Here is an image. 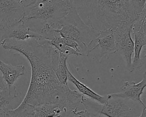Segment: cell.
<instances>
[{"mask_svg": "<svg viewBox=\"0 0 146 117\" xmlns=\"http://www.w3.org/2000/svg\"><path fill=\"white\" fill-rule=\"evenodd\" d=\"M82 21L96 31L115 30L126 22H135L128 0H69Z\"/></svg>", "mask_w": 146, "mask_h": 117, "instance_id": "cell-2", "label": "cell"}, {"mask_svg": "<svg viewBox=\"0 0 146 117\" xmlns=\"http://www.w3.org/2000/svg\"><path fill=\"white\" fill-rule=\"evenodd\" d=\"M133 22H124L114 30L116 51L119 52L123 58L126 68L128 71L131 66L132 56L134 51V42L131 37Z\"/></svg>", "mask_w": 146, "mask_h": 117, "instance_id": "cell-6", "label": "cell"}, {"mask_svg": "<svg viewBox=\"0 0 146 117\" xmlns=\"http://www.w3.org/2000/svg\"><path fill=\"white\" fill-rule=\"evenodd\" d=\"M107 95V99L104 104L93 106L88 98H84L82 104L90 114L95 115L99 114V117L103 115L106 117H138L139 112L134 107L132 106L131 100Z\"/></svg>", "mask_w": 146, "mask_h": 117, "instance_id": "cell-5", "label": "cell"}, {"mask_svg": "<svg viewBox=\"0 0 146 117\" xmlns=\"http://www.w3.org/2000/svg\"><path fill=\"white\" fill-rule=\"evenodd\" d=\"M146 86V72L143 75V79L138 82H125L120 87V92L110 94L112 96L119 97L121 98L130 100L138 102L143 107L145 106L144 104L145 99H141L140 96L143 93V91Z\"/></svg>", "mask_w": 146, "mask_h": 117, "instance_id": "cell-9", "label": "cell"}, {"mask_svg": "<svg viewBox=\"0 0 146 117\" xmlns=\"http://www.w3.org/2000/svg\"><path fill=\"white\" fill-rule=\"evenodd\" d=\"M14 98H15L9 93L7 87L4 88H0V115L4 114L8 110L9 104Z\"/></svg>", "mask_w": 146, "mask_h": 117, "instance_id": "cell-16", "label": "cell"}, {"mask_svg": "<svg viewBox=\"0 0 146 117\" xmlns=\"http://www.w3.org/2000/svg\"><path fill=\"white\" fill-rule=\"evenodd\" d=\"M98 43L93 47L91 52L97 48H99L100 59L104 56H108L116 52L114 30L108 29L99 31V34L96 41Z\"/></svg>", "mask_w": 146, "mask_h": 117, "instance_id": "cell-12", "label": "cell"}, {"mask_svg": "<svg viewBox=\"0 0 146 117\" xmlns=\"http://www.w3.org/2000/svg\"><path fill=\"white\" fill-rule=\"evenodd\" d=\"M25 67L23 65L13 66L5 63L0 59V73L5 82L9 93L15 98L18 96V92L14 86L17 79L25 74Z\"/></svg>", "mask_w": 146, "mask_h": 117, "instance_id": "cell-10", "label": "cell"}, {"mask_svg": "<svg viewBox=\"0 0 146 117\" xmlns=\"http://www.w3.org/2000/svg\"><path fill=\"white\" fill-rule=\"evenodd\" d=\"M1 46L25 56L30 62L31 75L26 94L20 104L37 106L61 104L66 106L68 115L74 114L85 97L58 80L55 70L59 60V53L44 41L5 39Z\"/></svg>", "mask_w": 146, "mask_h": 117, "instance_id": "cell-1", "label": "cell"}, {"mask_svg": "<svg viewBox=\"0 0 146 117\" xmlns=\"http://www.w3.org/2000/svg\"><path fill=\"white\" fill-rule=\"evenodd\" d=\"M138 117H146V106H145L143 107L141 113Z\"/></svg>", "mask_w": 146, "mask_h": 117, "instance_id": "cell-20", "label": "cell"}, {"mask_svg": "<svg viewBox=\"0 0 146 117\" xmlns=\"http://www.w3.org/2000/svg\"><path fill=\"white\" fill-rule=\"evenodd\" d=\"M24 7L27 8L33 5L37 0H15Z\"/></svg>", "mask_w": 146, "mask_h": 117, "instance_id": "cell-17", "label": "cell"}, {"mask_svg": "<svg viewBox=\"0 0 146 117\" xmlns=\"http://www.w3.org/2000/svg\"><path fill=\"white\" fill-rule=\"evenodd\" d=\"M26 8L15 0H0V26L7 29L21 21Z\"/></svg>", "mask_w": 146, "mask_h": 117, "instance_id": "cell-8", "label": "cell"}, {"mask_svg": "<svg viewBox=\"0 0 146 117\" xmlns=\"http://www.w3.org/2000/svg\"><path fill=\"white\" fill-rule=\"evenodd\" d=\"M53 31L62 37L67 38L76 42L82 55L87 56L93 47V44L99 34L86 25L80 18L77 12L71 7L68 13L55 25Z\"/></svg>", "mask_w": 146, "mask_h": 117, "instance_id": "cell-3", "label": "cell"}, {"mask_svg": "<svg viewBox=\"0 0 146 117\" xmlns=\"http://www.w3.org/2000/svg\"><path fill=\"white\" fill-rule=\"evenodd\" d=\"M5 33L6 29L0 26V46H1L2 43L5 39Z\"/></svg>", "mask_w": 146, "mask_h": 117, "instance_id": "cell-18", "label": "cell"}, {"mask_svg": "<svg viewBox=\"0 0 146 117\" xmlns=\"http://www.w3.org/2000/svg\"><path fill=\"white\" fill-rule=\"evenodd\" d=\"M56 117H60V116H56Z\"/></svg>", "mask_w": 146, "mask_h": 117, "instance_id": "cell-21", "label": "cell"}, {"mask_svg": "<svg viewBox=\"0 0 146 117\" xmlns=\"http://www.w3.org/2000/svg\"><path fill=\"white\" fill-rule=\"evenodd\" d=\"M68 57L64 55L59 54V60L58 65L55 70L56 76L59 82L64 85L67 84V59Z\"/></svg>", "mask_w": 146, "mask_h": 117, "instance_id": "cell-15", "label": "cell"}, {"mask_svg": "<svg viewBox=\"0 0 146 117\" xmlns=\"http://www.w3.org/2000/svg\"><path fill=\"white\" fill-rule=\"evenodd\" d=\"M128 2L134 21L146 16V0H128Z\"/></svg>", "mask_w": 146, "mask_h": 117, "instance_id": "cell-14", "label": "cell"}, {"mask_svg": "<svg viewBox=\"0 0 146 117\" xmlns=\"http://www.w3.org/2000/svg\"><path fill=\"white\" fill-rule=\"evenodd\" d=\"M67 80L72 82L78 88L79 92L84 96H88V98L92 100L98 102L100 104H103L105 103L107 99V95H100L95 91H94L90 87L87 86L86 84L80 82L69 71L68 67L67 68Z\"/></svg>", "mask_w": 146, "mask_h": 117, "instance_id": "cell-13", "label": "cell"}, {"mask_svg": "<svg viewBox=\"0 0 146 117\" xmlns=\"http://www.w3.org/2000/svg\"><path fill=\"white\" fill-rule=\"evenodd\" d=\"M7 87V86L5 83V82H4L2 77V75L0 73V88H6Z\"/></svg>", "mask_w": 146, "mask_h": 117, "instance_id": "cell-19", "label": "cell"}, {"mask_svg": "<svg viewBox=\"0 0 146 117\" xmlns=\"http://www.w3.org/2000/svg\"><path fill=\"white\" fill-rule=\"evenodd\" d=\"M71 7L69 0H37L26 8L28 13L21 20L25 23L39 20L43 23H56L66 15Z\"/></svg>", "mask_w": 146, "mask_h": 117, "instance_id": "cell-4", "label": "cell"}, {"mask_svg": "<svg viewBox=\"0 0 146 117\" xmlns=\"http://www.w3.org/2000/svg\"><path fill=\"white\" fill-rule=\"evenodd\" d=\"M12 39L16 41H27L34 39L41 40V37L36 29H32L22 20L6 29L5 39Z\"/></svg>", "mask_w": 146, "mask_h": 117, "instance_id": "cell-11", "label": "cell"}, {"mask_svg": "<svg viewBox=\"0 0 146 117\" xmlns=\"http://www.w3.org/2000/svg\"><path fill=\"white\" fill-rule=\"evenodd\" d=\"M145 17L146 16L140 18L133 23L132 32L135 37L134 57L129 70L131 72L140 69L143 66L140 54L143 47L146 45Z\"/></svg>", "mask_w": 146, "mask_h": 117, "instance_id": "cell-7", "label": "cell"}]
</instances>
